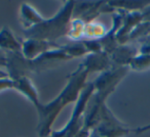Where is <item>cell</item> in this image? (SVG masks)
Listing matches in <instances>:
<instances>
[{"instance_id":"7402d4cb","label":"cell","mask_w":150,"mask_h":137,"mask_svg":"<svg viewBox=\"0 0 150 137\" xmlns=\"http://www.w3.org/2000/svg\"><path fill=\"white\" fill-rule=\"evenodd\" d=\"M6 60H7L6 53L0 50V66H6Z\"/></svg>"},{"instance_id":"5bb4252c","label":"cell","mask_w":150,"mask_h":137,"mask_svg":"<svg viewBox=\"0 0 150 137\" xmlns=\"http://www.w3.org/2000/svg\"><path fill=\"white\" fill-rule=\"evenodd\" d=\"M84 28H86L84 22L78 19H72L69 24L66 37L69 38L72 42L81 41V38L84 37Z\"/></svg>"},{"instance_id":"3957f363","label":"cell","mask_w":150,"mask_h":137,"mask_svg":"<svg viewBox=\"0 0 150 137\" xmlns=\"http://www.w3.org/2000/svg\"><path fill=\"white\" fill-rule=\"evenodd\" d=\"M95 92L93 83L86 84L82 90L77 102L75 103L74 110L66 126L58 131H52L48 137H73L80 129L83 127V115L86 110L88 101Z\"/></svg>"},{"instance_id":"6da1fadb","label":"cell","mask_w":150,"mask_h":137,"mask_svg":"<svg viewBox=\"0 0 150 137\" xmlns=\"http://www.w3.org/2000/svg\"><path fill=\"white\" fill-rule=\"evenodd\" d=\"M88 73L81 64L78 68L67 76V84L64 89L54 99L48 103H40L36 108L38 114L37 133L39 137H48L52 132L54 121L61 114L63 108L68 104L77 102L82 90L86 86Z\"/></svg>"},{"instance_id":"7c38bea8","label":"cell","mask_w":150,"mask_h":137,"mask_svg":"<svg viewBox=\"0 0 150 137\" xmlns=\"http://www.w3.org/2000/svg\"><path fill=\"white\" fill-rule=\"evenodd\" d=\"M20 20L22 25L24 26V30H26L41 23L44 19L33 6L28 3H23L20 8Z\"/></svg>"},{"instance_id":"2e32d148","label":"cell","mask_w":150,"mask_h":137,"mask_svg":"<svg viewBox=\"0 0 150 137\" xmlns=\"http://www.w3.org/2000/svg\"><path fill=\"white\" fill-rule=\"evenodd\" d=\"M129 68L137 72H142L150 68V55L138 53L129 64Z\"/></svg>"},{"instance_id":"30bf717a","label":"cell","mask_w":150,"mask_h":137,"mask_svg":"<svg viewBox=\"0 0 150 137\" xmlns=\"http://www.w3.org/2000/svg\"><path fill=\"white\" fill-rule=\"evenodd\" d=\"M138 54V52L133 47L127 45H119L109 57L112 62V66H129L133 58Z\"/></svg>"},{"instance_id":"9a60e30c","label":"cell","mask_w":150,"mask_h":137,"mask_svg":"<svg viewBox=\"0 0 150 137\" xmlns=\"http://www.w3.org/2000/svg\"><path fill=\"white\" fill-rule=\"evenodd\" d=\"M109 4L114 9L133 13V11H142L150 4V1H115V2H109Z\"/></svg>"},{"instance_id":"ac0fdd59","label":"cell","mask_w":150,"mask_h":137,"mask_svg":"<svg viewBox=\"0 0 150 137\" xmlns=\"http://www.w3.org/2000/svg\"><path fill=\"white\" fill-rule=\"evenodd\" d=\"M140 42H141V46H140L139 50H138V53L150 55V34L147 37L142 39Z\"/></svg>"},{"instance_id":"d6986e66","label":"cell","mask_w":150,"mask_h":137,"mask_svg":"<svg viewBox=\"0 0 150 137\" xmlns=\"http://www.w3.org/2000/svg\"><path fill=\"white\" fill-rule=\"evenodd\" d=\"M7 89H13V81L9 77L0 78V91Z\"/></svg>"},{"instance_id":"ba28073f","label":"cell","mask_w":150,"mask_h":137,"mask_svg":"<svg viewBox=\"0 0 150 137\" xmlns=\"http://www.w3.org/2000/svg\"><path fill=\"white\" fill-rule=\"evenodd\" d=\"M88 75L92 73H103L112 68V62L109 55L105 51L90 53L81 62Z\"/></svg>"},{"instance_id":"277c9868","label":"cell","mask_w":150,"mask_h":137,"mask_svg":"<svg viewBox=\"0 0 150 137\" xmlns=\"http://www.w3.org/2000/svg\"><path fill=\"white\" fill-rule=\"evenodd\" d=\"M129 70V66H112L108 71L101 73L93 82L95 88L93 98L99 102L106 103L107 98L114 92L117 85L127 76Z\"/></svg>"},{"instance_id":"e0dca14e","label":"cell","mask_w":150,"mask_h":137,"mask_svg":"<svg viewBox=\"0 0 150 137\" xmlns=\"http://www.w3.org/2000/svg\"><path fill=\"white\" fill-rule=\"evenodd\" d=\"M149 34H150V23L142 22L131 33V35L129 37V41H135V40L141 41L142 39L147 37Z\"/></svg>"},{"instance_id":"44dd1931","label":"cell","mask_w":150,"mask_h":137,"mask_svg":"<svg viewBox=\"0 0 150 137\" xmlns=\"http://www.w3.org/2000/svg\"><path fill=\"white\" fill-rule=\"evenodd\" d=\"M147 131H150V123L147 125H144V126H142V127H139V128L136 129L134 132L137 133V134H142V133H145V132H147Z\"/></svg>"},{"instance_id":"5b68a950","label":"cell","mask_w":150,"mask_h":137,"mask_svg":"<svg viewBox=\"0 0 150 137\" xmlns=\"http://www.w3.org/2000/svg\"><path fill=\"white\" fill-rule=\"evenodd\" d=\"M92 132L101 137H125L131 130L121 123L109 110L107 104H105L101 110L97 125Z\"/></svg>"},{"instance_id":"cb8c5ba5","label":"cell","mask_w":150,"mask_h":137,"mask_svg":"<svg viewBox=\"0 0 150 137\" xmlns=\"http://www.w3.org/2000/svg\"><path fill=\"white\" fill-rule=\"evenodd\" d=\"M90 137H101V136H99V135L96 134V133L92 132V133H91V135H90Z\"/></svg>"},{"instance_id":"ffe728a7","label":"cell","mask_w":150,"mask_h":137,"mask_svg":"<svg viewBox=\"0 0 150 137\" xmlns=\"http://www.w3.org/2000/svg\"><path fill=\"white\" fill-rule=\"evenodd\" d=\"M142 17H143V22L150 23V4L142 10Z\"/></svg>"},{"instance_id":"603a6c76","label":"cell","mask_w":150,"mask_h":137,"mask_svg":"<svg viewBox=\"0 0 150 137\" xmlns=\"http://www.w3.org/2000/svg\"><path fill=\"white\" fill-rule=\"evenodd\" d=\"M8 77V74L3 72L2 70H0V78H7Z\"/></svg>"},{"instance_id":"8fae6325","label":"cell","mask_w":150,"mask_h":137,"mask_svg":"<svg viewBox=\"0 0 150 137\" xmlns=\"http://www.w3.org/2000/svg\"><path fill=\"white\" fill-rule=\"evenodd\" d=\"M0 50L5 53L22 51V42L15 37L11 29L6 26L0 30Z\"/></svg>"},{"instance_id":"52a82bcc","label":"cell","mask_w":150,"mask_h":137,"mask_svg":"<svg viewBox=\"0 0 150 137\" xmlns=\"http://www.w3.org/2000/svg\"><path fill=\"white\" fill-rule=\"evenodd\" d=\"M59 47L58 44L52 42L44 41V40L31 39V38H25L22 41V54L25 58L29 60H33L38 56L42 55L45 52Z\"/></svg>"},{"instance_id":"4fadbf2b","label":"cell","mask_w":150,"mask_h":137,"mask_svg":"<svg viewBox=\"0 0 150 137\" xmlns=\"http://www.w3.org/2000/svg\"><path fill=\"white\" fill-rule=\"evenodd\" d=\"M107 29L105 26L97 21H93L86 24L84 28V37L88 40H101L107 34Z\"/></svg>"},{"instance_id":"8992f818","label":"cell","mask_w":150,"mask_h":137,"mask_svg":"<svg viewBox=\"0 0 150 137\" xmlns=\"http://www.w3.org/2000/svg\"><path fill=\"white\" fill-rule=\"evenodd\" d=\"M109 2H75L72 19L81 20L86 24L96 21L101 13H114Z\"/></svg>"},{"instance_id":"7a4b0ae2","label":"cell","mask_w":150,"mask_h":137,"mask_svg":"<svg viewBox=\"0 0 150 137\" xmlns=\"http://www.w3.org/2000/svg\"><path fill=\"white\" fill-rule=\"evenodd\" d=\"M75 2L67 1L64 2L63 6L57 15L48 20H43L41 23L29 29L24 30L25 38L31 39L44 40V41L52 42L56 41L61 37H66L68 27L73 17V9Z\"/></svg>"},{"instance_id":"9c48e42d","label":"cell","mask_w":150,"mask_h":137,"mask_svg":"<svg viewBox=\"0 0 150 137\" xmlns=\"http://www.w3.org/2000/svg\"><path fill=\"white\" fill-rule=\"evenodd\" d=\"M13 81V89L17 90L21 94H23L28 100L33 103L35 108L39 106L41 102L39 100L37 89L35 88L34 84L32 83L31 79L29 77H21L18 78Z\"/></svg>"}]
</instances>
